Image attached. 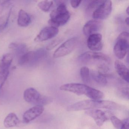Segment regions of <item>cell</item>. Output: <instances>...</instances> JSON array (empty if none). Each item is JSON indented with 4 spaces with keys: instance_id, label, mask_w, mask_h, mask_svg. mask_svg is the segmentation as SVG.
Listing matches in <instances>:
<instances>
[{
    "instance_id": "obj_1",
    "label": "cell",
    "mask_w": 129,
    "mask_h": 129,
    "mask_svg": "<svg viewBox=\"0 0 129 129\" xmlns=\"http://www.w3.org/2000/svg\"><path fill=\"white\" fill-rule=\"evenodd\" d=\"M118 108V105L112 101L87 100L77 102L71 105L67 108V110L68 111L73 112L99 108L114 110Z\"/></svg>"
},
{
    "instance_id": "obj_2",
    "label": "cell",
    "mask_w": 129,
    "mask_h": 129,
    "mask_svg": "<svg viewBox=\"0 0 129 129\" xmlns=\"http://www.w3.org/2000/svg\"><path fill=\"white\" fill-rule=\"evenodd\" d=\"M59 89L61 90L71 92L78 95H85L93 100H100L104 96L103 93L100 90L82 84H66L61 86Z\"/></svg>"
},
{
    "instance_id": "obj_3",
    "label": "cell",
    "mask_w": 129,
    "mask_h": 129,
    "mask_svg": "<svg viewBox=\"0 0 129 129\" xmlns=\"http://www.w3.org/2000/svg\"><path fill=\"white\" fill-rule=\"evenodd\" d=\"M71 15L64 3L59 4L50 14L49 23L50 26L58 28L66 24L70 19Z\"/></svg>"
},
{
    "instance_id": "obj_4",
    "label": "cell",
    "mask_w": 129,
    "mask_h": 129,
    "mask_svg": "<svg viewBox=\"0 0 129 129\" xmlns=\"http://www.w3.org/2000/svg\"><path fill=\"white\" fill-rule=\"evenodd\" d=\"M47 54L46 49L44 48L27 52L20 56L18 63L21 66L34 65L44 59L46 56Z\"/></svg>"
},
{
    "instance_id": "obj_5",
    "label": "cell",
    "mask_w": 129,
    "mask_h": 129,
    "mask_svg": "<svg viewBox=\"0 0 129 129\" xmlns=\"http://www.w3.org/2000/svg\"><path fill=\"white\" fill-rule=\"evenodd\" d=\"M23 96L26 102L35 106H43L51 101L50 99L41 95L37 90L33 87L26 89L24 92Z\"/></svg>"
},
{
    "instance_id": "obj_6",
    "label": "cell",
    "mask_w": 129,
    "mask_h": 129,
    "mask_svg": "<svg viewBox=\"0 0 129 129\" xmlns=\"http://www.w3.org/2000/svg\"><path fill=\"white\" fill-rule=\"evenodd\" d=\"M129 33L122 32L120 34L117 39L114 48L115 55L119 59L123 58L129 48Z\"/></svg>"
},
{
    "instance_id": "obj_7",
    "label": "cell",
    "mask_w": 129,
    "mask_h": 129,
    "mask_svg": "<svg viewBox=\"0 0 129 129\" xmlns=\"http://www.w3.org/2000/svg\"><path fill=\"white\" fill-rule=\"evenodd\" d=\"M78 43V39L77 37L72 38L67 40L55 51L53 57L60 58L70 54L76 48Z\"/></svg>"
},
{
    "instance_id": "obj_8",
    "label": "cell",
    "mask_w": 129,
    "mask_h": 129,
    "mask_svg": "<svg viewBox=\"0 0 129 129\" xmlns=\"http://www.w3.org/2000/svg\"><path fill=\"white\" fill-rule=\"evenodd\" d=\"M112 10V3L111 1H103L102 3L93 12L92 16L97 20H102L107 18Z\"/></svg>"
},
{
    "instance_id": "obj_9",
    "label": "cell",
    "mask_w": 129,
    "mask_h": 129,
    "mask_svg": "<svg viewBox=\"0 0 129 129\" xmlns=\"http://www.w3.org/2000/svg\"><path fill=\"white\" fill-rule=\"evenodd\" d=\"M80 61L84 62H89L92 61H103L109 63L111 58L108 55L97 52H87L81 54L79 57Z\"/></svg>"
},
{
    "instance_id": "obj_10",
    "label": "cell",
    "mask_w": 129,
    "mask_h": 129,
    "mask_svg": "<svg viewBox=\"0 0 129 129\" xmlns=\"http://www.w3.org/2000/svg\"><path fill=\"white\" fill-rule=\"evenodd\" d=\"M59 32L58 28L49 26L44 28L35 39L36 42H43L51 39L56 36Z\"/></svg>"
},
{
    "instance_id": "obj_11",
    "label": "cell",
    "mask_w": 129,
    "mask_h": 129,
    "mask_svg": "<svg viewBox=\"0 0 129 129\" xmlns=\"http://www.w3.org/2000/svg\"><path fill=\"white\" fill-rule=\"evenodd\" d=\"M103 27V22L101 20H91L85 24L83 27V32L84 35L89 37L101 30Z\"/></svg>"
},
{
    "instance_id": "obj_12",
    "label": "cell",
    "mask_w": 129,
    "mask_h": 129,
    "mask_svg": "<svg viewBox=\"0 0 129 129\" xmlns=\"http://www.w3.org/2000/svg\"><path fill=\"white\" fill-rule=\"evenodd\" d=\"M43 106L35 105L25 112L23 115V120L25 123H28L40 116L44 111Z\"/></svg>"
},
{
    "instance_id": "obj_13",
    "label": "cell",
    "mask_w": 129,
    "mask_h": 129,
    "mask_svg": "<svg viewBox=\"0 0 129 129\" xmlns=\"http://www.w3.org/2000/svg\"><path fill=\"white\" fill-rule=\"evenodd\" d=\"M87 46L93 52L101 50L103 47L102 35L98 33L90 35L87 40Z\"/></svg>"
},
{
    "instance_id": "obj_14",
    "label": "cell",
    "mask_w": 129,
    "mask_h": 129,
    "mask_svg": "<svg viewBox=\"0 0 129 129\" xmlns=\"http://www.w3.org/2000/svg\"><path fill=\"white\" fill-rule=\"evenodd\" d=\"M85 113L92 118L99 126H102L104 123L108 120V117L105 112L99 109L87 110Z\"/></svg>"
},
{
    "instance_id": "obj_15",
    "label": "cell",
    "mask_w": 129,
    "mask_h": 129,
    "mask_svg": "<svg viewBox=\"0 0 129 129\" xmlns=\"http://www.w3.org/2000/svg\"><path fill=\"white\" fill-rule=\"evenodd\" d=\"M115 68L118 75L126 82L129 83V70L126 66L122 62L117 60L115 62Z\"/></svg>"
},
{
    "instance_id": "obj_16",
    "label": "cell",
    "mask_w": 129,
    "mask_h": 129,
    "mask_svg": "<svg viewBox=\"0 0 129 129\" xmlns=\"http://www.w3.org/2000/svg\"><path fill=\"white\" fill-rule=\"evenodd\" d=\"M20 123V120L15 113H9L4 119V125L6 128H10L18 126Z\"/></svg>"
},
{
    "instance_id": "obj_17",
    "label": "cell",
    "mask_w": 129,
    "mask_h": 129,
    "mask_svg": "<svg viewBox=\"0 0 129 129\" xmlns=\"http://www.w3.org/2000/svg\"><path fill=\"white\" fill-rule=\"evenodd\" d=\"M13 59L12 55L6 53L0 57V72L9 70Z\"/></svg>"
},
{
    "instance_id": "obj_18",
    "label": "cell",
    "mask_w": 129,
    "mask_h": 129,
    "mask_svg": "<svg viewBox=\"0 0 129 129\" xmlns=\"http://www.w3.org/2000/svg\"><path fill=\"white\" fill-rule=\"evenodd\" d=\"M31 21V18L28 13L23 10H20L18 15V25L21 27H26L30 24Z\"/></svg>"
},
{
    "instance_id": "obj_19",
    "label": "cell",
    "mask_w": 129,
    "mask_h": 129,
    "mask_svg": "<svg viewBox=\"0 0 129 129\" xmlns=\"http://www.w3.org/2000/svg\"><path fill=\"white\" fill-rule=\"evenodd\" d=\"M9 48L15 50L16 53L20 56L26 53V45L24 44L11 43L9 45Z\"/></svg>"
},
{
    "instance_id": "obj_20",
    "label": "cell",
    "mask_w": 129,
    "mask_h": 129,
    "mask_svg": "<svg viewBox=\"0 0 129 129\" xmlns=\"http://www.w3.org/2000/svg\"><path fill=\"white\" fill-rule=\"evenodd\" d=\"M91 75L93 79L99 84L102 86H105L107 84L106 77L99 73L97 71H92L91 73Z\"/></svg>"
},
{
    "instance_id": "obj_21",
    "label": "cell",
    "mask_w": 129,
    "mask_h": 129,
    "mask_svg": "<svg viewBox=\"0 0 129 129\" xmlns=\"http://www.w3.org/2000/svg\"><path fill=\"white\" fill-rule=\"evenodd\" d=\"M53 4V1H43L38 3V6L41 10L47 12L52 8Z\"/></svg>"
},
{
    "instance_id": "obj_22",
    "label": "cell",
    "mask_w": 129,
    "mask_h": 129,
    "mask_svg": "<svg viewBox=\"0 0 129 129\" xmlns=\"http://www.w3.org/2000/svg\"><path fill=\"white\" fill-rule=\"evenodd\" d=\"M90 72L89 68L87 67H83L81 69V77L82 81L85 83H88L90 81Z\"/></svg>"
},
{
    "instance_id": "obj_23",
    "label": "cell",
    "mask_w": 129,
    "mask_h": 129,
    "mask_svg": "<svg viewBox=\"0 0 129 129\" xmlns=\"http://www.w3.org/2000/svg\"><path fill=\"white\" fill-rule=\"evenodd\" d=\"M11 14V10L7 13L0 16V31L4 29L9 22Z\"/></svg>"
},
{
    "instance_id": "obj_24",
    "label": "cell",
    "mask_w": 129,
    "mask_h": 129,
    "mask_svg": "<svg viewBox=\"0 0 129 129\" xmlns=\"http://www.w3.org/2000/svg\"><path fill=\"white\" fill-rule=\"evenodd\" d=\"M97 71L102 75L106 78V77H109L110 74L109 73V69L108 66L105 64H100L98 67V71Z\"/></svg>"
},
{
    "instance_id": "obj_25",
    "label": "cell",
    "mask_w": 129,
    "mask_h": 129,
    "mask_svg": "<svg viewBox=\"0 0 129 129\" xmlns=\"http://www.w3.org/2000/svg\"><path fill=\"white\" fill-rule=\"evenodd\" d=\"M103 1H92L87 6L86 9L87 12L90 13L92 12L93 13L97 7L102 3Z\"/></svg>"
},
{
    "instance_id": "obj_26",
    "label": "cell",
    "mask_w": 129,
    "mask_h": 129,
    "mask_svg": "<svg viewBox=\"0 0 129 129\" xmlns=\"http://www.w3.org/2000/svg\"><path fill=\"white\" fill-rule=\"evenodd\" d=\"M9 74V70L0 72V90L7 80Z\"/></svg>"
},
{
    "instance_id": "obj_27",
    "label": "cell",
    "mask_w": 129,
    "mask_h": 129,
    "mask_svg": "<svg viewBox=\"0 0 129 129\" xmlns=\"http://www.w3.org/2000/svg\"><path fill=\"white\" fill-rule=\"evenodd\" d=\"M62 41H63V39L61 38H56V39L53 40L47 45L46 49L47 50H51L54 49L56 46L59 45Z\"/></svg>"
},
{
    "instance_id": "obj_28",
    "label": "cell",
    "mask_w": 129,
    "mask_h": 129,
    "mask_svg": "<svg viewBox=\"0 0 129 129\" xmlns=\"http://www.w3.org/2000/svg\"><path fill=\"white\" fill-rule=\"evenodd\" d=\"M111 121L114 126L117 129H120L123 123V121L118 118L116 116H112L111 117Z\"/></svg>"
},
{
    "instance_id": "obj_29",
    "label": "cell",
    "mask_w": 129,
    "mask_h": 129,
    "mask_svg": "<svg viewBox=\"0 0 129 129\" xmlns=\"http://www.w3.org/2000/svg\"><path fill=\"white\" fill-rule=\"evenodd\" d=\"M11 3L9 1H0V15L3 13L4 10L10 6Z\"/></svg>"
},
{
    "instance_id": "obj_30",
    "label": "cell",
    "mask_w": 129,
    "mask_h": 129,
    "mask_svg": "<svg viewBox=\"0 0 129 129\" xmlns=\"http://www.w3.org/2000/svg\"><path fill=\"white\" fill-rule=\"evenodd\" d=\"M120 95L121 96L125 98L129 99V88L128 87H123L120 89Z\"/></svg>"
},
{
    "instance_id": "obj_31",
    "label": "cell",
    "mask_w": 129,
    "mask_h": 129,
    "mask_svg": "<svg viewBox=\"0 0 129 129\" xmlns=\"http://www.w3.org/2000/svg\"><path fill=\"white\" fill-rule=\"evenodd\" d=\"M81 2V1H71L70 3L71 6L73 8L76 9L78 7Z\"/></svg>"
},
{
    "instance_id": "obj_32",
    "label": "cell",
    "mask_w": 129,
    "mask_h": 129,
    "mask_svg": "<svg viewBox=\"0 0 129 129\" xmlns=\"http://www.w3.org/2000/svg\"><path fill=\"white\" fill-rule=\"evenodd\" d=\"M120 129H129V119L128 118L123 121V123Z\"/></svg>"
},
{
    "instance_id": "obj_33",
    "label": "cell",
    "mask_w": 129,
    "mask_h": 129,
    "mask_svg": "<svg viewBox=\"0 0 129 129\" xmlns=\"http://www.w3.org/2000/svg\"><path fill=\"white\" fill-rule=\"evenodd\" d=\"M125 22L127 25H129V17H127L125 19Z\"/></svg>"
},
{
    "instance_id": "obj_34",
    "label": "cell",
    "mask_w": 129,
    "mask_h": 129,
    "mask_svg": "<svg viewBox=\"0 0 129 129\" xmlns=\"http://www.w3.org/2000/svg\"><path fill=\"white\" fill-rule=\"evenodd\" d=\"M126 12L127 14V15H129V7H127V8L126 10Z\"/></svg>"
}]
</instances>
